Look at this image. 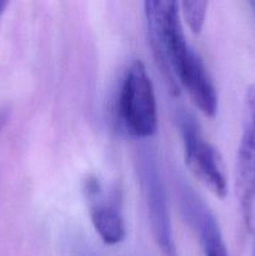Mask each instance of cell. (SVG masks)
Returning <instances> with one entry per match:
<instances>
[{
    "label": "cell",
    "instance_id": "6da1fadb",
    "mask_svg": "<svg viewBox=\"0 0 255 256\" xmlns=\"http://www.w3.org/2000/svg\"><path fill=\"white\" fill-rule=\"evenodd\" d=\"M144 12L152 49L159 60L176 76L200 112L214 118L219 106L216 89L202 58L186 40L179 2H145Z\"/></svg>",
    "mask_w": 255,
    "mask_h": 256
},
{
    "label": "cell",
    "instance_id": "7a4b0ae2",
    "mask_svg": "<svg viewBox=\"0 0 255 256\" xmlns=\"http://www.w3.org/2000/svg\"><path fill=\"white\" fill-rule=\"evenodd\" d=\"M116 116L124 132L135 139H149L156 134V96L149 72L140 60L130 64L120 82Z\"/></svg>",
    "mask_w": 255,
    "mask_h": 256
},
{
    "label": "cell",
    "instance_id": "3957f363",
    "mask_svg": "<svg viewBox=\"0 0 255 256\" xmlns=\"http://www.w3.org/2000/svg\"><path fill=\"white\" fill-rule=\"evenodd\" d=\"M178 126L182 135L184 162L190 174L214 196L228 194V179L224 162L219 152L208 142L200 130L196 119L186 112L178 116Z\"/></svg>",
    "mask_w": 255,
    "mask_h": 256
},
{
    "label": "cell",
    "instance_id": "277c9868",
    "mask_svg": "<svg viewBox=\"0 0 255 256\" xmlns=\"http://www.w3.org/2000/svg\"><path fill=\"white\" fill-rule=\"evenodd\" d=\"M138 176L156 246L162 256H179L172 234L166 190L152 152L144 150L139 154Z\"/></svg>",
    "mask_w": 255,
    "mask_h": 256
},
{
    "label": "cell",
    "instance_id": "5b68a950",
    "mask_svg": "<svg viewBox=\"0 0 255 256\" xmlns=\"http://www.w3.org/2000/svg\"><path fill=\"white\" fill-rule=\"evenodd\" d=\"M235 185L248 232L255 242V82L245 92Z\"/></svg>",
    "mask_w": 255,
    "mask_h": 256
},
{
    "label": "cell",
    "instance_id": "8992f818",
    "mask_svg": "<svg viewBox=\"0 0 255 256\" xmlns=\"http://www.w3.org/2000/svg\"><path fill=\"white\" fill-rule=\"evenodd\" d=\"M182 209L188 222L199 238L204 256H228V250L216 218L199 196L189 188H182L180 194Z\"/></svg>",
    "mask_w": 255,
    "mask_h": 256
},
{
    "label": "cell",
    "instance_id": "52a82bcc",
    "mask_svg": "<svg viewBox=\"0 0 255 256\" xmlns=\"http://www.w3.org/2000/svg\"><path fill=\"white\" fill-rule=\"evenodd\" d=\"M90 219L95 232L106 245L120 244L126 235L124 218L112 202H98L90 206Z\"/></svg>",
    "mask_w": 255,
    "mask_h": 256
},
{
    "label": "cell",
    "instance_id": "ba28073f",
    "mask_svg": "<svg viewBox=\"0 0 255 256\" xmlns=\"http://www.w3.org/2000/svg\"><path fill=\"white\" fill-rule=\"evenodd\" d=\"M208 6V2H184L179 4L182 18L194 34H199L204 26Z\"/></svg>",
    "mask_w": 255,
    "mask_h": 256
},
{
    "label": "cell",
    "instance_id": "9c48e42d",
    "mask_svg": "<svg viewBox=\"0 0 255 256\" xmlns=\"http://www.w3.org/2000/svg\"><path fill=\"white\" fill-rule=\"evenodd\" d=\"M9 6V2H4V0H0V18L2 16V14L5 12L6 8Z\"/></svg>",
    "mask_w": 255,
    "mask_h": 256
},
{
    "label": "cell",
    "instance_id": "30bf717a",
    "mask_svg": "<svg viewBox=\"0 0 255 256\" xmlns=\"http://www.w3.org/2000/svg\"><path fill=\"white\" fill-rule=\"evenodd\" d=\"M249 5H250V6H252V12H254V14H255V0H254V2H250Z\"/></svg>",
    "mask_w": 255,
    "mask_h": 256
},
{
    "label": "cell",
    "instance_id": "8fae6325",
    "mask_svg": "<svg viewBox=\"0 0 255 256\" xmlns=\"http://www.w3.org/2000/svg\"><path fill=\"white\" fill-rule=\"evenodd\" d=\"M2 122H4V116H0V128H2Z\"/></svg>",
    "mask_w": 255,
    "mask_h": 256
},
{
    "label": "cell",
    "instance_id": "7c38bea8",
    "mask_svg": "<svg viewBox=\"0 0 255 256\" xmlns=\"http://www.w3.org/2000/svg\"><path fill=\"white\" fill-rule=\"evenodd\" d=\"M254 256H255V254H254Z\"/></svg>",
    "mask_w": 255,
    "mask_h": 256
}]
</instances>
